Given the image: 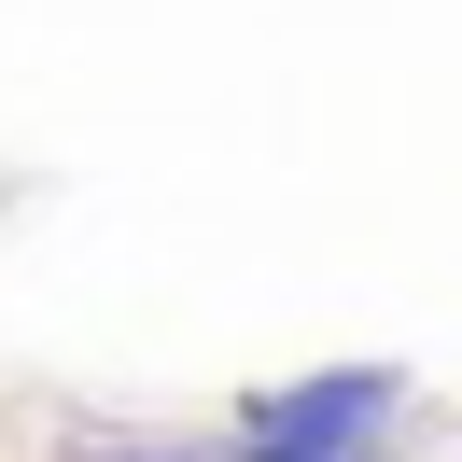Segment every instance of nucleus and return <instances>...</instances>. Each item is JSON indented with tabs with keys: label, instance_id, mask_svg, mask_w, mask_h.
<instances>
[{
	"label": "nucleus",
	"instance_id": "obj_2",
	"mask_svg": "<svg viewBox=\"0 0 462 462\" xmlns=\"http://www.w3.org/2000/svg\"><path fill=\"white\" fill-rule=\"evenodd\" d=\"M238 462H393V448H365V434H225Z\"/></svg>",
	"mask_w": 462,
	"mask_h": 462
},
{
	"label": "nucleus",
	"instance_id": "obj_3",
	"mask_svg": "<svg viewBox=\"0 0 462 462\" xmlns=\"http://www.w3.org/2000/svg\"><path fill=\"white\" fill-rule=\"evenodd\" d=\"M70 462H238V448H210V434H113V448H70Z\"/></svg>",
	"mask_w": 462,
	"mask_h": 462
},
{
	"label": "nucleus",
	"instance_id": "obj_1",
	"mask_svg": "<svg viewBox=\"0 0 462 462\" xmlns=\"http://www.w3.org/2000/svg\"><path fill=\"white\" fill-rule=\"evenodd\" d=\"M406 406H420L406 365H309V378H266L238 406V434H365V448H393Z\"/></svg>",
	"mask_w": 462,
	"mask_h": 462
}]
</instances>
